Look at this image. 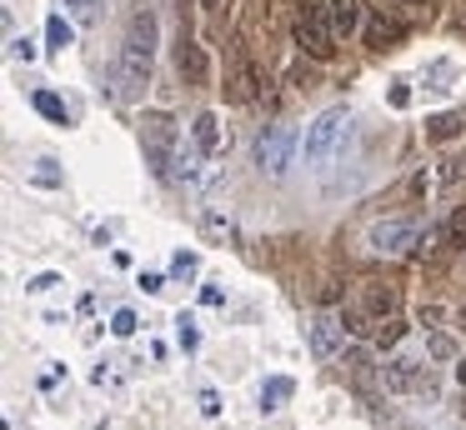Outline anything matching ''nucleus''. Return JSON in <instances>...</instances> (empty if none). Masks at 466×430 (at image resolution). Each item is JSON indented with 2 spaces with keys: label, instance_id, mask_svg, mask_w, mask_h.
Listing matches in <instances>:
<instances>
[{
  "label": "nucleus",
  "instance_id": "bb28decb",
  "mask_svg": "<svg viewBox=\"0 0 466 430\" xmlns=\"http://www.w3.org/2000/svg\"><path fill=\"white\" fill-rule=\"evenodd\" d=\"M31 180H35V185H61V170H56V160H35Z\"/></svg>",
  "mask_w": 466,
  "mask_h": 430
},
{
  "label": "nucleus",
  "instance_id": "a211bd4d",
  "mask_svg": "<svg viewBox=\"0 0 466 430\" xmlns=\"http://www.w3.org/2000/svg\"><path fill=\"white\" fill-rule=\"evenodd\" d=\"M466 130V115H431L426 120V140H456Z\"/></svg>",
  "mask_w": 466,
  "mask_h": 430
},
{
  "label": "nucleus",
  "instance_id": "473e14b6",
  "mask_svg": "<svg viewBox=\"0 0 466 430\" xmlns=\"http://www.w3.org/2000/svg\"><path fill=\"white\" fill-rule=\"evenodd\" d=\"M51 285H61V275H35L25 290H35V295H41V290H51Z\"/></svg>",
  "mask_w": 466,
  "mask_h": 430
},
{
  "label": "nucleus",
  "instance_id": "e433bc0d",
  "mask_svg": "<svg viewBox=\"0 0 466 430\" xmlns=\"http://www.w3.org/2000/svg\"><path fill=\"white\" fill-rule=\"evenodd\" d=\"M226 5V0H201V10H221Z\"/></svg>",
  "mask_w": 466,
  "mask_h": 430
},
{
  "label": "nucleus",
  "instance_id": "c9c22d12",
  "mask_svg": "<svg viewBox=\"0 0 466 430\" xmlns=\"http://www.w3.org/2000/svg\"><path fill=\"white\" fill-rule=\"evenodd\" d=\"M456 385L466 390V360H456Z\"/></svg>",
  "mask_w": 466,
  "mask_h": 430
},
{
  "label": "nucleus",
  "instance_id": "4be33fe9",
  "mask_svg": "<svg viewBox=\"0 0 466 430\" xmlns=\"http://www.w3.org/2000/svg\"><path fill=\"white\" fill-rule=\"evenodd\" d=\"M46 40H51L56 50H66V45L76 40V25H71L66 15H51V20H46Z\"/></svg>",
  "mask_w": 466,
  "mask_h": 430
},
{
  "label": "nucleus",
  "instance_id": "1a4fd4ad",
  "mask_svg": "<svg viewBox=\"0 0 466 430\" xmlns=\"http://www.w3.org/2000/svg\"><path fill=\"white\" fill-rule=\"evenodd\" d=\"M176 70H181L186 85H206L211 80V65H206V50L196 45V40L181 35V45H176Z\"/></svg>",
  "mask_w": 466,
  "mask_h": 430
},
{
  "label": "nucleus",
  "instance_id": "9d476101",
  "mask_svg": "<svg viewBox=\"0 0 466 430\" xmlns=\"http://www.w3.org/2000/svg\"><path fill=\"white\" fill-rule=\"evenodd\" d=\"M396 305H401V290H396V285H366V290H361V310H366L371 320L396 315Z\"/></svg>",
  "mask_w": 466,
  "mask_h": 430
},
{
  "label": "nucleus",
  "instance_id": "6ab92c4d",
  "mask_svg": "<svg viewBox=\"0 0 466 430\" xmlns=\"http://www.w3.org/2000/svg\"><path fill=\"white\" fill-rule=\"evenodd\" d=\"M31 105L41 110L46 120H56V125H66V100L56 95V90H35V95H31Z\"/></svg>",
  "mask_w": 466,
  "mask_h": 430
},
{
  "label": "nucleus",
  "instance_id": "9b49d317",
  "mask_svg": "<svg viewBox=\"0 0 466 430\" xmlns=\"http://www.w3.org/2000/svg\"><path fill=\"white\" fill-rule=\"evenodd\" d=\"M191 140H196V150H206V155L221 150V125H216L211 110H196V115H191Z\"/></svg>",
  "mask_w": 466,
  "mask_h": 430
},
{
  "label": "nucleus",
  "instance_id": "cd10ccee",
  "mask_svg": "<svg viewBox=\"0 0 466 430\" xmlns=\"http://www.w3.org/2000/svg\"><path fill=\"white\" fill-rule=\"evenodd\" d=\"M446 240L466 250V210H456V215H451V225H446Z\"/></svg>",
  "mask_w": 466,
  "mask_h": 430
},
{
  "label": "nucleus",
  "instance_id": "7c9ffc66",
  "mask_svg": "<svg viewBox=\"0 0 466 430\" xmlns=\"http://www.w3.org/2000/svg\"><path fill=\"white\" fill-rule=\"evenodd\" d=\"M196 400H201V415H211V420L221 415V395H216L211 385H206V390H201V395H196Z\"/></svg>",
  "mask_w": 466,
  "mask_h": 430
},
{
  "label": "nucleus",
  "instance_id": "0eeeda50",
  "mask_svg": "<svg viewBox=\"0 0 466 430\" xmlns=\"http://www.w3.org/2000/svg\"><path fill=\"white\" fill-rule=\"evenodd\" d=\"M421 375H426V365L416 355H391L381 365V380H386V390H396V395H416V385H421Z\"/></svg>",
  "mask_w": 466,
  "mask_h": 430
},
{
  "label": "nucleus",
  "instance_id": "412c9836",
  "mask_svg": "<svg viewBox=\"0 0 466 430\" xmlns=\"http://www.w3.org/2000/svg\"><path fill=\"white\" fill-rule=\"evenodd\" d=\"M61 5L76 25H96V20H101V0H61Z\"/></svg>",
  "mask_w": 466,
  "mask_h": 430
},
{
  "label": "nucleus",
  "instance_id": "aec40b11",
  "mask_svg": "<svg viewBox=\"0 0 466 430\" xmlns=\"http://www.w3.org/2000/svg\"><path fill=\"white\" fill-rule=\"evenodd\" d=\"M346 375H351L356 385H366V380H371V350H361V345L346 350Z\"/></svg>",
  "mask_w": 466,
  "mask_h": 430
},
{
  "label": "nucleus",
  "instance_id": "b1692460",
  "mask_svg": "<svg viewBox=\"0 0 466 430\" xmlns=\"http://www.w3.org/2000/svg\"><path fill=\"white\" fill-rule=\"evenodd\" d=\"M176 340H181V350H196V345H201V330H196V320L186 315V310L176 315Z\"/></svg>",
  "mask_w": 466,
  "mask_h": 430
},
{
  "label": "nucleus",
  "instance_id": "f03ea898",
  "mask_svg": "<svg viewBox=\"0 0 466 430\" xmlns=\"http://www.w3.org/2000/svg\"><path fill=\"white\" fill-rule=\"evenodd\" d=\"M296 45L311 60H331L336 55V25H331V0H296V20H291Z\"/></svg>",
  "mask_w": 466,
  "mask_h": 430
},
{
  "label": "nucleus",
  "instance_id": "58836bf2",
  "mask_svg": "<svg viewBox=\"0 0 466 430\" xmlns=\"http://www.w3.org/2000/svg\"><path fill=\"white\" fill-rule=\"evenodd\" d=\"M431 5H441V0H431Z\"/></svg>",
  "mask_w": 466,
  "mask_h": 430
},
{
  "label": "nucleus",
  "instance_id": "393cba45",
  "mask_svg": "<svg viewBox=\"0 0 466 430\" xmlns=\"http://www.w3.org/2000/svg\"><path fill=\"white\" fill-rule=\"evenodd\" d=\"M426 350H431V360H456V340L441 335V330H431V335H426Z\"/></svg>",
  "mask_w": 466,
  "mask_h": 430
},
{
  "label": "nucleus",
  "instance_id": "a878e982",
  "mask_svg": "<svg viewBox=\"0 0 466 430\" xmlns=\"http://www.w3.org/2000/svg\"><path fill=\"white\" fill-rule=\"evenodd\" d=\"M136 325H141V320H136V310H116L111 315V335H136Z\"/></svg>",
  "mask_w": 466,
  "mask_h": 430
},
{
  "label": "nucleus",
  "instance_id": "f704fd0d",
  "mask_svg": "<svg viewBox=\"0 0 466 430\" xmlns=\"http://www.w3.org/2000/svg\"><path fill=\"white\" fill-rule=\"evenodd\" d=\"M391 10H421V5H431V0H386Z\"/></svg>",
  "mask_w": 466,
  "mask_h": 430
},
{
  "label": "nucleus",
  "instance_id": "f3484780",
  "mask_svg": "<svg viewBox=\"0 0 466 430\" xmlns=\"http://www.w3.org/2000/svg\"><path fill=\"white\" fill-rule=\"evenodd\" d=\"M201 155H206V150H176V170H171V175L176 180H186V185H196V180H201Z\"/></svg>",
  "mask_w": 466,
  "mask_h": 430
},
{
  "label": "nucleus",
  "instance_id": "ddd939ff",
  "mask_svg": "<svg viewBox=\"0 0 466 430\" xmlns=\"http://www.w3.org/2000/svg\"><path fill=\"white\" fill-rule=\"evenodd\" d=\"M291 395H296V380H291V375H271V380L261 385V410L271 415V410H281Z\"/></svg>",
  "mask_w": 466,
  "mask_h": 430
},
{
  "label": "nucleus",
  "instance_id": "f257e3e1",
  "mask_svg": "<svg viewBox=\"0 0 466 430\" xmlns=\"http://www.w3.org/2000/svg\"><path fill=\"white\" fill-rule=\"evenodd\" d=\"M156 40H161V20L151 5H136L126 20V40H121V60H116V75H121V100H141L151 85V65H156Z\"/></svg>",
  "mask_w": 466,
  "mask_h": 430
},
{
  "label": "nucleus",
  "instance_id": "5701e85b",
  "mask_svg": "<svg viewBox=\"0 0 466 430\" xmlns=\"http://www.w3.org/2000/svg\"><path fill=\"white\" fill-rule=\"evenodd\" d=\"M341 325H346V335H371V330H376V320L371 315H366V310H341Z\"/></svg>",
  "mask_w": 466,
  "mask_h": 430
},
{
  "label": "nucleus",
  "instance_id": "6e6552de",
  "mask_svg": "<svg viewBox=\"0 0 466 430\" xmlns=\"http://www.w3.org/2000/svg\"><path fill=\"white\" fill-rule=\"evenodd\" d=\"M341 345H346L341 315H316L311 320V355L316 360H331V355H341Z\"/></svg>",
  "mask_w": 466,
  "mask_h": 430
},
{
  "label": "nucleus",
  "instance_id": "dca6fc26",
  "mask_svg": "<svg viewBox=\"0 0 466 430\" xmlns=\"http://www.w3.org/2000/svg\"><path fill=\"white\" fill-rule=\"evenodd\" d=\"M401 335H406V320H401V315H386V320H376V330H371L376 350H391V345H401Z\"/></svg>",
  "mask_w": 466,
  "mask_h": 430
},
{
  "label": "nucleus",
  "instance_id": "20e7f679",
  "mask_svg": "<svg viewBox=\"0 0 466 430\" xmlns=\"http://www.w3.org/2000/svg\"><path fill=\"white\" fill-rule=\"evenodd\" d=\"M141 145H146V165H151L161 180H171V170H176V120L161 115V110H156V115H146Z\"/></svg>",
  "mask_w": 466,
  "mask_h": 430
},
{
  "label": "nucleus",
  "instance_id": "c756f323",
  "mask_svg": "<svg viewBox=\"0 0 466 430\" xmlns=\"http://www.w3.org/2000/svg\"><path fill=\"white\" fill-rule=\"evenodd\" d=\"M196 265H201V260H196V250H181V255L171 260V270H176V275H196Z\"/></svg>",
  "mask_w": 466,
  "mask_h": 430
},
{
  "label": "nucleus",
  "instance_id": "7ed1b4c3",
  "mask_svg": "<svg viewBox=\"0 0 466 430\" xmlns=\"http://www.w3.org/2000/svg\"><path fill=\"white\" fill-rule=\"evenodd\" d=\"M346 135H351V110L346 105H331V110H321V115L306 125V135H301V150H306V165H331L336 155L346 150Z\"/></svg>",
  "mask_w": 466,
  "mask_h": 430
},
{
  "label": "nucleus",
  "instance_id": "4468645a",
  "mask_svg": "<svg viewBox=\"0 0 466 430\" xmlns=\"http://www.w3.org/2000/svg\"><path fill=\"white\" fill-rule=\"evenodd\" d=\"M226 85H231V100H256V90H261V75H256L251 60H241V65H236V75L226 80Z\"/></svg>",
  "mask_w": 466,
  "mask_h": 430
},
{
  "label": "nucleus",
  "instance_id": "72a5a7b5",
  "mask_svg": "<svg viewBox=\"0 0 466 430\" xmlns=\"http://www.w3.org/2000/svg\"><path fill=\"white\" fill-rule=\"evenodd\" d=\"M201 300H206V305H221L226 295H221V285H201Z\"/></svg>",
  "mask_w": 466,
  "mask_h": 430
},
{
  "label": "nucleus",
  "instance_id": "c85d7f7f",
  "mask_svg": "<svg viewBox=\"0 0 466 430\" xmlns=\"http://www.w3.org/2000/svg\"><path fill=\"white\" fill-rule=\"evenodd\" d=\"M11 60H25V65H31V60H35V40H31V35L11 40Z\"/></svg>",
  "mask_w": 466,
  "mask_h": 430
},
{
  "label": "nucleus",
  "instance_id": "423d86ee",
  "mask_svg": "<svg viewBox=\"0 0 466 430\" xmlns=\"http://www.w3.org/2000/svg\"><path fill=\"white\" fill-rule=\"evenodd\" d=\"M366 245H371L376 255H406V250L421 245V225H416V220H376Z\"/></svg>",
  "mask_w": 466,
  "mask_h": 430
},
{
  "label": "nucleus",
  "instance_id": "2f4dec72",
  "mask_svg": "<svg viewBox=\"0 0 466 430\" xmlns=\"http://www.w3.org/2000/svg\"><path fill=\"white\" fill-rule=\"evenodd\" d=\"M141 290H146V295H161V290H166V275H156V270H151V275H141Z\"/></svg>",
  "mask_w": 466,
  "mask_h": 430
},
{
  "label": "nucleus",
  "instance_id": "f8f14e48",
  "mask_svg": "<svg viewBox=\"0 0 466 430\" xmlns=\"http://www.w3.org/2000/svg\"><path fill=\"white\" fill-rule=\"evenodd\" d=\"M331 25L341 40H351L361 30V0H331Z\"/></svg>",
  "mask_w": 466,
  "mask_h": 430
},
{
  "label": "nucleus",
  "instance_id": "2eb2a0df",
  "mask_svg": "<svg viewBox=\"0 0 466 430\" xmlns=\"http://www.w3.org/2000/svg\"><path fill=\"white\" fill-rule=\"evenodd\" d=\"M406 35V20H386V15H376L371 25H366V40H371L376 50H386L391 40H401Z\"/></svg>",
  "mask_w": 466,
  "mask_h": 430
},
{
  "label": "nucleus",
  "instance_id": "39448f33",
  "mask_svg": "<svg viewBox=\"0 0 466 430\" xmlns=\"http://www.w3.org/2000/svg\"><path fill=\"white\" fill-rule=\"evenodd\" d=\"M296 145H301V135H296L291 125H271L256 140V165H261L266 175H286L291 160H296Z\"/></svg>",
  "mask_w": 466,
  "mask_h": 430
},
{
  "label": "nucleus",
  "instance_id": "4c0bfd02",
  "mask_svg": "<svg viewBox=\"0 0 466 430\" xmlns=\"http://www.w3.org/2000/svg\"><path fill=\"white\" fill-rule=\"evenodd\" d=\"M461 330H466V305H461Z\"/></svg>",
  "mask_w": 466,
  "mask_h": 430
}]
</instances>
